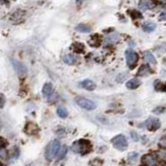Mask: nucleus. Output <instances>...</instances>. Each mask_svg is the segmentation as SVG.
<instances>
[{"label":"nucleus","instance_id":"f257e3e1","mask_svg":"<svg viewBox=\"0 0 166 166\" xmlns=\"http://www.w3.org/2000/svg\"><path fill=\"white\" fill-rule=\"evenodd\" d=\"M71 149H72V151L75 154L86 155L91 151L92 145H91V142L89 140L81 139V140L75 141V142L73 143L72 146H71Z\"/></svg>","mask_w":166,"mask_h":166},{"label":"nucleus","instance_id":"f03ea898","mask_svg":"<svg viewBox=\"0 0 166 166\" xmlns=\"http://www.w3.org/2000/svg\"><path fill=\"white\" fill-rule=\"evenodd\" d=\"M61 142L59 140H54L47 146L46 151H45V158L48 161H51L53 158L57 157V153H59V149L61 148Z\"/></svg>","mask_w":166,"mask_h":166},{"label":"nucleus","instance_id":"7ed1b4c3","mask_svg":"<svg viewBox=\"0 0 166 166\" xmlns=\"http://www.w3.org/2000/svg\"><path fill=\"white\" fill-rule=\"evenodd\" d=\"M111 142H112L113 146H114L116 149H118V151H124L128 149L129 142H128L126 137L123 136V135H117V136H115L114 138H112Z\"/></svg>","mask_w":166,"mask_h":166},{"label":"nucleus","instance_id":"20e7f679","mask_svg":"<svg viewBox=\"0 0 166 166\" xmlns=\"http://www.w3.org/2000/svg\"><path fill=\"white\" fill-rule=\"evenodd\" d=\"M75 102L79 104L82 109H85L87 111H93L96 109V104L92 100L88 98H85V97H82V96H79V97L75 98Z\"/></svg>","mask_w":166,"mask_h":166},{"label":"nucleus","instance_id":"39448f33","mask_svg":"<svg viewBox=\"0 0 166 166\" xmlns=\"http://www.w3.org/2000/svg\"><path fill=\"white\" fill-rule=\"evenodd\" d=\"M11 63H12L14 69H15V71L17 72L19 76L23 77L27 74V67L23 64V63L19 62L17 60H14V59L11 60Z\"/></svg>","mask_w":166,"mask_h":166},{"label":"nucleus","instance_id":"423d86ee","mask_svg":"<svg viewBox=\"0 0 166 166\" xmlns=\"http://www.w3.org/2000/svg\"><path fill=\"white\" fill-rule=\"evenodd\" d=\"M126 64L130 68H134L136 66L138 62V54L132 49H128L126 51Z\"/></svg>","mask_w":166,"mask_h":166},{"label":"nucleus","instance_id":"0eeeda50","mask_svg":"<svg viewBox=\"0 0 166 166\" xmlns=\"http://www.w3.org/2000/svg\"><path fill=\"white\" fill-rule=\"evenodd\" d=\"M158 157L156 154H146L142 157V165L143 166H157Z\"/></svg>","mask_w":166,"mask_h":166},{"label":"nucleus","instance_id":"6e6552de","mask_svg":"<svg viewBox=\"0 0 166 166\" xmlns=\"http://www.w3.org/2000/svg\"><path fill=\"white\" fill-rule=\"evenodd\" d=\"M144 124H145L146 129L151 132L157 131V130H159L160 126H161V122H160L159 119H157V118H151V117L148 118V119L145 121Z\"/></svg>","mask_w":166,"mask_h":166},{"label":"nucleus","instance_id":"1a4fd4ad","mask_svg":"<svg viewBox=\"0 0 166 166\" xmlns=\"http://www.w3.org/2000/svg\"><path fill=\"white\" fill-rule=\"evenodd\" d=\"M79 87L84 88V89L88 90V91H93L96 89V85L95 83L91 79H85V81H82L79 83Z\"/></svg>","mask_w":166,"mask_h":166},{"label":"nucleus","instance_id":"9d476101","mask_svg":"<svg viewBox=\"0 0 166 166\" xmlns=\"http://www.w3.org/2000/svg\"><path fill=\"white\" fill-rule=\"evenodd\" d=\"M42 93L45 97H50L53 93V85L51 83H45L43 86V89H42Z\"/></svg>","mask_w":166,"mask_h":166},{"label":"nucleus","instance_id":"9b49d317","mask_svg":"<svg viewBox=\"0 0 166 166\" xmlns=\"http://www.w3.org/2000/svg\"><path fill=\"white\" fill-rule=\"evenodd\" d=\"M143 57H144V60L146 61L147 63H149L151 65H156L157 64V60L155 57V55L151 53V51L146 50L143 52Z\"/></svg>","mask_w":166,"mask_h":166},{"label":"nucleus","instance_id":"f8f14e48","mask_svg":"<svg viewBox=\"0 0 166 166\" xmlns=\"http://www.w3.org/2000/svg\"><path fill=\"white\" fill-rule=\"evenodd\" d=\"M141 85V82L139 81L138 79H130V81L126 83V88L130 90H135V89H137L138 87Z\"/></svg>","mask_w":166,"mask_h":166},{"label":"nucleus","instance_id":"ddd939ff","mask_svg":"<svg viewBox=\"0 0 166 166\" xmlns=\"http://www.w3.org/2000/svg\"><path fill=\"white\" fill-rule=\"evenodd\" d=\"M63 61H64V63H66V64H68V65H74L77 62V59L75 55L68 53L63 57Z\"/></svg>","mask_w":166,"mask_h":166},{"label":"nucleus","instance_id":"4468645a","mask_svg":"<svg viewBox=\"0 0 166 166\" xmlns=\"http://www.w3.org/2000/svg\"><path fill=\"white\" fill-rule=\"evenodd\" d=\"M154 6L155 5L151 0H143V1H140V3H139V9L143 11L151 10V9H153Z\"/></svg>","mask_w":166,"mask_h":166},{"label":"nucleus","instance_id":"2eb2a0df","mask_svg":"<svg viewBox=\"0 0 166 166\" xmlns=\"http://www.w3.org/2000/svg\"><path fill=\"white\" fill-rule=\"evenodd\" d=\"M156 27H157V24L155 23V22H153V21H147V22H145V23L143 24L142 29L144 30V32H154V30L156 29Z\"/></svg>","mask_w":166,"mask_h":166},{"label":"nucleus","instance_id":"dca6fc26","mask_svg":"<svg viewBox=\"0 0 166 166\" xmlns=\"http://www.w3.org/2000/svg\"><path fill=\"white\" fill-rule=\"evenodd\" d=\"M57 116H59L60 118L65 119V118L68 117V111H67V109H66L65 107L59 106L57 108Z\"/></svg>","mask_w":166,"mask_h":166},{"label":"nucleus","instance_id":"f3484780","mask_svg":"<svg viewBox=\"0 0 166 166\" xmlns=\"http://www.w3.org/2000/svg\"><path fill=\"white\" fill-rule=\"evenodd\" d=\"M68 153V146L67 145H62L61 148L59 149V153L57 155V160H63L66 157V155Z\"/></svg>","mask_w":166,"mask_h":166},{"label":"nucleus","instance_id":"a211bd4d","mask_svg":"<svg viewBox=\"0 0 166 166\" xmlns=\"http://www.w3.org/2000/svg\"><path fill=\"white\" fill-rule=\"evenodd\" d=\"M149 73H151V69H149L148 66H146V65L141 66L140 69H139V71H138V75H140V76L148 75Z\"/></svg>","mask_w":166,"mask_h":166},{"label":"nucleus","instance_id":"6ab92c4d","mask_svg":"<svg viewBox=\"0 0 166 166\" xmlns=\"http://www.w3.org/2000/svg\"><path fill=\"white\" fill-rule=\"evenodd\" d=\"M75 29L79 32H91V26L87 25V24H79Z\"/></svg>","mask_w":166,"mask_h":166},{"label":"nucleus","instance_id":"aec40b11","mask_svg":"<svg viewBox=\"0 0 166 166\" xmlns=\"http://www.w3.org/2000/svg\"><path fill=\"white\" fill-rule=\"evenodd\" d=\"M155 89L157 91H166V83H161L160 81H157L155 82Z\"/></svg>","mask_w":166,"mask_h":166},{"label":"nucleus","instance_id":"412c9836","mask_svg":"<svg viewBox=\"0 0 166 166\" xmlns=\"http://www.w3.org/2000/svg\"><path fill=\"white\" fill-rule=\"evenodd\" d=\"M72 46H73L74 51H75L76 53H82V52L85 51V47L82 43H74Z\"/></svg>","mask_w":166,"mask_h":166},{"label":"nucleus","instance_id":"4be33fe9","mask_svg":"<svg viewBox=\"0 0 166 166\" xmlns=\"http://www.w3.org/2000/svg\"><path fill=\"white\" fill-rule=\"evenodd\" d=\"M138 157H139V154L138 153H135V151H133V153H130L129 156H128V161L130 163H135L137 161Z\"/></svg>","mask_w":166,"mask_h":166},{"label":"nucleus","instance_id":"5701e85b","mask_svg":"<svg viewBox=\"0 0 166 166\" xmlns=\"http://www.w3.org/2000/svg\"><path fill=\"white\" fill-rule=\"evenodd\" d=\"M131 137H132L133 141H135V142H138V141L140 140L139 135H138L136 132H132V133H131Z\"/></svg>","mask_w":166,"mask_h":166},{"label":"nucleus","instance_id":"b1692460","mask_svg":"<svg viewBox=\"0 0 166 166\" xmlns=\"http://www.w3.org/2000/svg\"><path fill=\"white\" fill-rule=\"evenodd\" d=\"M90 164L92 166H100L102 164V161L98 159V158H96V159H94V161H91Z\"/></svg>","mask_w":166,"mask_h":166},{"label":"nucleus","instance_id":"393cba45","mask_svg":"<svg viewBox=\"0 0 166 166\" xmlns=\"http://www.w3.org/2000/svg\"><path fill=\"white\" fill-rule=\"evenodd\" d=\"M5 104V97L2 93H0V108H3Z\"/></svg>","mask_w":166,"mask_h":166},{"label":"nucleus","instance_id":"a878e982","mask_svg":"<svg viewBox=\"0 0 166 166\" xmlns=\"http://www.w3.org/2000/svg\"><path fill=\"white\" fill-rule=\"evenodd\" d=\"M163 111H164V108H157V110H154V113L159 114V113H162Z\"/></svg>","mask_w":166,"mask_h":166},{"label":"nucleus","instance_id":"bb28decb","mask_svg":"<svg viewBox=\"0 0 166 166\" xmlns=\"http://www.w3.org/2000/svg\"><path fill=\"white\" fill-rule=\"evenodd\" d=\"M159 19L160 20H166V13L161 14V15L159 16Z\"/></svg>","mask_w":166,"mask_h":166}]
</instances>
